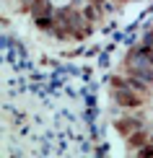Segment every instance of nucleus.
Here are the masks:
<instances>
[{
	"mask_svg": "<svg viewBox=\"0 0 153 158\" xmlns=\"http://www.w3.org/2000/svg\"><path fill=\"white\" fill-rule=\"evenodd\" d=\"M112 91H114V101L122 104V106H127V109H138L143 104V98H145V96L138 94V91H132L130 85H125V81L119 75L112 78Z\"/></svg>",
	"mask_w": 153,
	"mask_h": 158,
	"instance_id": "obj_2",
	"label": "nucleus"
},
{
	"mask_svg": "<svg viewBox=\"0 0 153 158\" xmlns=\"http://www.w3.org/2000/svg\"><path fill=\"white\" fill-rule=\"evenodd\" d=\"M145 143H148V137H145V132H143V130H138V132L127 135V145H130V148H138V150H140Z\"/></svg>",
	"mask_w": 153,
	"mask_h": 158,
	"instance_id": "obj_5",
	"label": "nucleus"
},
{
	"mask_svg": "<svg viewBox=\"0 0 153 158\" xmlns=\"http://www.w3.org/2000/svg\"><path fill=\"white\" fill-rule=\"evenodd\" d=\"M81 3H88V0H81Z\"/></svg>",
	"mask_w": 153,
	"mask_h": 158,
	"instance_id": "obj_8",
	"label": "nucleus"
},
{
	"mask_svg": "<svg viewBox=\"0 0 153 158\" xmlns=\"http://www.w3.org/2000/svg\"><path fill=\"white\" fill-rule=\"evenodd\" d=\"M143 44H148V47L153 49V31H148V34H145V39H143Z\"/></svg>",
	"mask_w": 153,
	"mask_h": 158,
	"instance_id": "obj_7",
	"label": "nucleus"
},
{
	"mask_svg": "<svg viewBox=\"0 0 153 158\" xmlns=\"http://www.w3.org/2000/svg\"><path fill=\"white\" fill-rule=\"evenodd\" d=\"M122 81H125V85H130L132 91H138L140 96H148V91H151V83L148 81H143V78H138V75H132V73H127Z\"/></svg>",
	"mask_w": 153,
	"mask_h": 158,
	"instance_id": "obj_3",
	"label": "nucleus"
},
{
	"mask_svg": "<svg viewBox=\"0 0 153 158\" xmlns=\"http://www.w3.org/2000/svg\"><path fill=\"white\" fill-rule=\"evenodd\" d=\"M127 73L143 78L153 85V49L148 44H138L127 55Z\"/></svg>",
	"mask_w": 153,
	"mask_h": 158,
	"instance_id": "obj_1",
	"label": "nucleus"
},
{
	"mask_svg": "<svg viewBox=\"0 0 153 158\" xmlns=\"http://www.w3.org/2000/svg\"><path fill=\"white\" fill-rule=\"evenodd\" d=\"M117 127L122 130L125 135H132V132H138V130H143V124L138 122V119H119V122H117Z\"/></svg>",
	"mask_w": 153,
	"mask_h": 158,
	"instance_id": "obj_4",
	"label": "nucleus"
},
{
	"mask_svg": "<svg viewBox=\"0 0 153 158\" xmlns=\"http://www.w3.org/2000/svg\"><path fill=\"white\" fill-rule=\"evenodd\" d=\"M140 156H145V158H153V145H143L140 150H138Z\"/></svg>",
	"mask_w": 153,
	"mask_h": 158,
	"instance_id": "obj_6",
	"label": "nucleus"
}]
</instances>
